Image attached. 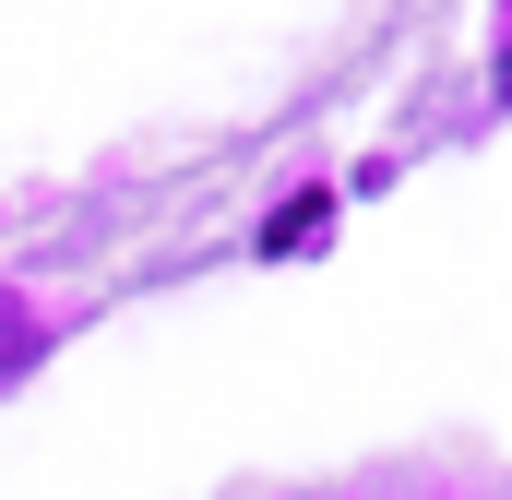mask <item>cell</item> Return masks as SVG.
I'll list each match as a JSON object with an SVG mask.
<instances>
[]
</instances>
